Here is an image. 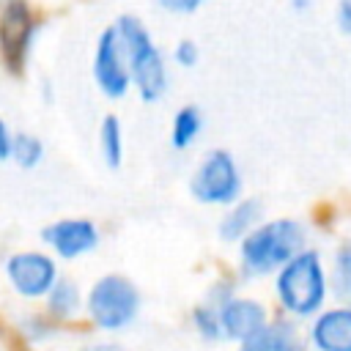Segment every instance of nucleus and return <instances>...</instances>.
<instances>
[{"instance_id": "f257e3e1", "label": "nucleus", "mask_w": 351, "mask_h": 351, "mask_svg": "<svg viewBox=\"0 0 351 351\" xmlns=\"http://www.w3.org/2000/svg\"><path fill=\"white\" fill-rule=\"evenodd\" d=\"M326 293H329V280L321 255L315 250H302L277 271L274 296L282 313L291 318H302V321L315 318L324 310Z\"/></svg>"}, {"instance_id": "f03ea898", "label": "nucleus", "mask_w": 351, "mask_h": 351, "mask_svg": "<svg viewBox=\"0 0 351 351\" xmlns=\"http://www.w3.org/2000/svg\"><path fill=\"white\" fill-rule=\"evenodd\" d=\"M302 244L304 228L296 219H271L241 239L239 261L244 274L266 277L271 271H280L291 258H296L302 252Z\"/></svg>"}, {"instance_id": "7ed1b4c3", "label": "nucleus", "mask_w": 351, "mask_h": 351, "mask_svg": "<svg viewBox=\"0 0 351 351\" xmlns=\"http://www.w3.org/2000/svg\"><path fill=\"white\" fill-rule=\"evenodd\" d=\"M140 313V291L123 274L99 277L85 293V315L93 329L115 335L134 324Z\"/></svg>"}, {"instance_id": "20e7f679", "label": "nucleus", "mask_w": 351, "mask_h": 351, "mask_svg": "<svg viewBox=\"0 0 351 351\" xmlns=\"http://www.w3.org/2000/svg\"><path fill=\"white\" fill-rule=\"evenodd\" d=\"M121 44L126 49V60H129V77L134 80L140 96L145 101H154L165 93L167 85V74H165V63L159 49L154 47L148 30L140 25V19L134 16H121L115 25Z\"/></svg>"}, {"instance_id": "39448f33", "label": "nucleus", "mask_w": 351, "mask_h": 351, "mask_svg": "<svg viewBox=\"0 0 351 351\" xmlns=\"http://www.w3.org/2000/svg\"><path fill=\"white\" fill-rule=\"evenodd\" d=\"M58 263L47 252L22 250L8 255L5 261V280L11 291L25 302H41L58 282Z\"/></svg>"}, {"instance_id": "423d86ee", "label": "nucleus", "mask_w": 351, "mask_h": 351, "mask_svg": "<svg viewBox=\"0 0 351 351\" xmlns=\"http://www.w3.org/2000/svg\"><path fill=\"white\" fill-rule=\"evenodd\" d=\"M192 195L200 203H233L241 192V176L228 151H211L192 176Z\"/></svg>"}, {"instance_id": "0eeeda50", "label": "nucleus", "mask_w": 351, "mask_h": 351, "mask_svg": "<svg viewBox=\"0 0 351 351\" xmlns=\"http://www.w3.org/2000/svg\"><path fill=\"white\" fill-rule=\"evenodd\" d=\"M33 33H36V16L27 0H5L0 14V52L8 71H22Z\"/></svg>"}, {"instance_id": "6e6552de", "label": "nucleus", "mask_w": 351, "mask_h": 351, "mask_svg": "<svg viewBox=\"0 0 351 351\" xmlns=\"http://www.w3.org/2000/svg\"><path fill=\"white\" fill-rule=\"evenodd\" d=\"M269 324L266 304L252 296H236L228 293L219 302V340L228 343H244L252 335H258Z\"/></svg>"}, {"instance_id": "1a4fd4ad", "label": "nucleus", "mask_w": 351, "mask_h": 351, "mask_svg": "<svg viewBox=\"0 0 351 351\" xmlns=\"http://www.w3.org/2000/svg\"><path fill=\"white\" fill-rule=\"evenodd\" d=\"M93 77L107 96H123L129 88V80H132L129 60H126V49L115 27H107L99 36L96 58H93Z\"/></svg>"}, {"instance_id": "9d476101", "label": "nucleus", "mask_w": 351, "mask_h": 351, "mask_svg": "<svg viewBox=\"0 0 351 351\" xmlns=\"http://www.w3.org/2000/svg\"><path fill=\"white\" fill-rule=\"evenodd\" d=\"M41 239L52 247L58 258L74 261L96 250L99 244V228L90 219H58L41 230Z\"/></svg>"}, {"instance_id": "9b49d317", "label": "nucleus", "mask_w": 351, "mask_h": 351, "mask_svg": "<svg viewBox=\"0 0 351 351\" xmlns=\"http://www.w3.org/2000/svg\"><path fill=\"white\" fill-rule=\"evenodd\" d=\"M307 346L313 351H351V307L321 310L307 329Z\"/></svg>"}, {"instance_id": "f8f14e48", "label": "nucleus", "mask_w": 351, "mask_h": 351, "mask_svg": "<svg viewBox=\"0 0 351 351\" xmlns=\"http://www.w3.org/2000/svg\"><path fill=\"white\" fill-rule=\"evenodd\" d=\"M239 351H307V340L299 335L293 321H269L258 335L244 340Z\"/></svg>"}, {"instance_id": "ddd939ff", "label": "nucleus", "mask_w": 351, "mask_h": 351, "mask_svg": "<svg viewBox=\"0 0 351 351\" xmlns=\"http://www.w3.org/2000/svg\"><path fill=\"white\" fill-rule=\"evenodd\" d=\"M80 310H85V296L80 291V285L71 277H58V282L52 285V291L44 299V313L60 324V321H74L80 315Z\"/></svg>"}, {"instance_id": "4468645a", "label": "nucleus", "mask_w": 351, "mask_h": 351, "mask_svg": "<svg viewBox=\"0 0 351 351\" xmlns=\"http://www.w3.org/2000/svg\"><path fill=\"white\" fill-rule=\"evenodd\" d=\"M258 217H261V203L258 200H239L225 219L219 222V236L225 241H239L247 233H252L258 228Z\"/></svg>"}, {"instance_id": "2eb2a0df", "label": "nucleus", "mask_w": 351, "mask_h": 351, "mask_svg": "<svg viewBox=\"0 0 351 351\" xmlns=\"http://www.w3.org/2000/svg\"><path fill=\"white\" fill-rule=\"evenodd\" d=\"M228 293H230V291H225V288H214V291L192 310L195 332H197L206 343H217V340H219V302H222Z\"/></svg>"}, {"instance_id": "dca6fc26", "label": "nucleus", "mask_w": 351, "mask_h": 351, "mask_svg": "<svg viewBox=\"0 0 351 351\" xmlns=\"http://www.w3.org/2000/svg\"><path fill=\"white\" fill-rule=\"evenodd\" d=\"M332 291L335 296L351 307V241L340 244L332 263Z\"/></svg>"}, {"instance_id": "f3484780", "label": "nucleus", "mask_w": 351, "mask_h": 351, "mask_svg": "<svg viewBox=\"0 0 351 351\" xmlns=\"http://www.w3.org/2000/svg\"><path fill=\"white\" fill-rule=\"evenodd\" d=\"M200 126H203V118L197 112V107H181L173 118V134H170V143L176 148H186L197 134H200Z\"/></svg>"}, {"instance_id": "a211bd4d", "label": "nucleus", "mask_w": 351, "mask_h": 351, "mask_svg": "<svg viewBox=\"0 0 351 351\" xmlns=\"http://www.w3.org/2000/svg\"><path fill=\"white\" fill-rule=\"evenodd\" d=\"M101 154L107 159L110 167H118L121 165V156H123V137H121V123L115 115H107L101 121Z\"/></svg>"}, {"instance_id": "6ab92c4d", "label": "nucleus", "mask_w": 351, "mask_h": 351, "mask_svg": "<svg viewBox=\"0 0 351 351\" xmlns=\"http://www.w3.org/2000/svg\"><path fill=\"white\" fill-rule=\"evenodd\" d=\"M11 156H14V162H16L19 167H33V165L41 162V156H44V145H41L38 137L19 132V134L11 137Z\"/></svg>"}, {"instance_id": "aec40b11", "label": "nucleus", "mask_w": 351, "mask_h": 351, "mask_svg": "<svg viewBox=\"0 0 351 351\" xmlns=\"http://www.w3.org/2000/svg\"><path fill=\"white\" fill-rule=\"evenodd\" d=\"M55 326H58V324H55L47 313H30V315L22 318V324H19V335H22L25 340H30V343H44V340L52 337Z\"/></svg>"}, {"instance_id": "412c9836", "label": "nucleus", "mask_w": 351, "mask_h": 351, "mask_svg": "<svg viewBox=\"0 0 351 351\" xmlns=\"http://www.w3.org/2000/svg\"><path fill=\"white\" fill-rule=\"evenodd\" d=\"M176 60H178L184 69L195 66V63H197V44H195V41H181V44L176 47Z\"/></svg>"}, {"instance_id": "4be33fe9", "label": "nucleus", "mask_w": 351, "mask_h": 351, "mask_svg": "<svg viewBox=\"0 0 351 351\" xmlns=\"http://www.w3.org/2000/svg\"><path fill=\"white\" fill-rule=\"evenodd\" d=\"M77 351H126V348L112 340H90V343H82Z\"/></svg>"}, {"instance_id": "5701e85b", "label": "nucleus", "mask_w": 351, "mask_h": 351, "mask_svg": "<svg viewBox=\"0 0 351 351\" xmlns=\"http://www.w3.org/2000/svg\"><path fill=\"white\" fill-rule=\"evenodd\" d=\"M200 3L203 0H159V5L167 11H195Z\"/></svg>"}, {"instance_id": "b1692460", "label": "nucleus", "mask_w": 351, "mask_h": 351, "mask_svg": "<svg viewBox=\"0 0 351 351\" xmlns=\"http://www.w3.org/2000/svg\"><path fill=\"white\" fill-rule=\"evenodd\" d=\"M337 22L343 33H351V0H340L337 5Z\"/></svg>"}, {"instance_id": "393cba45", "label": "nucleus", "mask_w": 351, "mask_h": 351, "mask_svg": "<svg viewBox=\"0 0 351 351\" xmlns=\"http://www.w3.org/2000/svg\"><path fill=\"white\" fill-rule=\"evenodd\" d=\"M11 132H8V126L0 121V159H8L11 156Z\"/></svg>"}, {"instance_id": "a878e982", "label": "nucleus", "mask_w": 351, "mask_h": 351, "mask_svg": "<svg viewBox=\"0 0 351 351\" xmlns=\"http://www.w3.org/2000/svg\"><path fill=\"white\" fill-rule=\"evenodd\" d=\"M310 0H293V8H304Z\"/></svg>"}]
</instances>
